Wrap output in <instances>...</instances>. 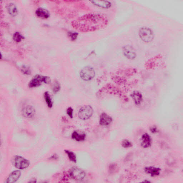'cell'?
<instances>
[{
  "label": "cell",
  "instance_id": "cell-20",
  "mask_svg": "<svg viewBox=\"0 0 183 183\" xmlns=\"http://www.w3.org/2000/svg\"><path fill=\"white\" fill-rule=\"evenodd\" d=\"M66 153L67 154L70 160L74 163L77 162V158L76 155L74 152L70 151L65 150Z\"/></svg>",
  "mask_w": 183,
  "mask_h": 183
},
{
  "label": "cell",
  "instance_id": "cell-11",
  "mask_svg": "<svg viewBox=\"0 0 183 183\" xmlns=\"http://www.w3.org/2000/svg\"><path fill=\"white\" fill-rule=\"evenodd\" d=\"M152 144V139L147 133H145L142 135L141 146L143 148H146L150 147Z\"/></svg>",
  "mask_w": 183,
  "mask_h": 183
},
{
  "label": "cell",
  "instance_id": "cell-10",
  "mask_svg": "<svg viewBox=\"0 0 183 183\" xmlns=\"http://www.w3.org/2000/svg\"><path fill=\"white\" fill-rule=\"evenodd\" d=\"M161 170L160 168L153 166H147L144 168V171L145 173L149 174L151 177H155L159 175Z\"/></svg>",
  "mask_w": 183,
  "mask_h": 183
},
{
  "label": "cell",
  "instance_id": "cell-24",
  "mask_svg": "<svg viewBox=\"0 0 183 183\" xmlns=\"http://www.w3.org/2000/svg\"><path fill=\"white\" fill-rule=\"evenodd\" d=\"M68 35L72 40H74L77 38L78 34L76 33H74V32H70Z\"/></svg>",
  "mask_w": 183,
  "mask_h": 183
},
{
  "label": "cell",
  "instance_id": "cell-19",
  "mask_svg": "<svg viewBox=\"0 0 183 183\" xmlns=\"http://www.w3.org/2000/svg\"><path fill=\"white\" fill-rule=\"evenodd\" d=\"M45 101L49 108H51L53 106V103L50 94L48 92H45L44 95Z\"/></svg>",
  "mask_w": 183,
  "mask_h": 183
},
{
  "label": "cell",
  "instance_id": "cell-25",
  "mask_svg": "<svg viewBox=\"0 0 183 183\" xmlns=\"http://www.w3.org/2000/svg\"><path fill=\"white\" fill-rule=\"evenodd\" d=\"M73 109L71 107H69L67 110V113L71 118H72L73 117Z\"/></svg>",
  "mask_w": 183,
  "mask_h": 183
},
{
  "label": "cell",
  "instance_id": "cell-26",
  "mask_svg": "<svg viewBox=\"0 0 183 183\" xmlns=\"http://www.w3.org/2000/svg\"><path fill=\"white\" fill-rule=\"evenodd\" d=\"M22 71L25 74H30V71L29 68L24 67L22 68Z\"/></svg>",
  "mask_w": 183,
  "mask_h": 183
},
{
  "label": "cell",
  "instance_id": "cell-7",
  "mask_svg": "<svg viewBox=\"0 0 183 183\" xmlns=\"http://www.w3.org/2000/svg\"><path fill=\"white\" fill-rule=\"evenodd\" d=\"M70 175L73 179L78 181L82 180L85 176V172L77 167L73 168L70 172Z\"/></svg>",
  "mask_w": 183,
  "mask_h": 183
},
{
  "label": "cell",
  "instance_id": "cell-18",
  "mask_svg": "<svg viewBox=\"0 0 183 183\" xmlns=\"http://www.w3.org/2000/svg\"><path fill=\"white\" fill-rule=\"evenodd\" d=\"M7 10L9 13L12 16H15L18 14V10L13 4H10L8 6Z\"/></svg>",
  "mask_w": 183,
  "mask_h": 183
},
{
  "label": "cell",
  "instance_id": "cell-6",
  "mask_svg": "<svg viewBox=\"0 0 183 183\" xmlns=\"http://www.w3.org/2000/svg\"><path fill=\"white\" fill-rule=\"evenodd\" d=\"M95 74L93 69L91 67L87 66L81 71L80 76L83 80L88 81L93 78L94 77Z\"/></svg>",
  "mask_w": 183,
  "mask_h": 183
},
{
  "label": "cell",
  "instance_id": "cell-23",
  "mask_svg": "<svg viewBox=\"0 0 183 183\" xmlns=\"http://www.w3.org/2000/svg\"><path fill=\"white\" fill-rule=\"evenodd\" d=\"M60 89L59 84L56 82L53 86V91L54 92H57L59 91Z\"/></svg>",
  "mask_w": 183,
  "mask_h": 183
},
{
  "label": "cell",
  "instance_id": "cell-16",
  "mask_svg": "<svg viewBox=\"0 0 183 183\" xmlns=\"http://www.w3.org/2000/svg\"><path fill=\"white\" fill-rule=\"evenodd\" d=\"M94 5L102 8H108L110 7L111 4L109 1H92Z\"/></svg>",
  "mask_w": 183,
  "mask_h": 183
},
{
  "label": "cell",
  "instance_id": "cell-14",
  "mask_svg": "<svg viewBox=\"0 0 183 183\" xmlns=\"http://www.w3.org/2000/svg\"><path fill=\"white\" fill-rule=\"evenodd\" d=\"M36 14L39 18L42 19H47L50 16L48 11L42 8H39L36 10Z\"/></svg>",
  "mask_w": 183,
  "mask_h": 183
},
{
  "label": "cell",
  "instance_id": "cell-5",
  "mask_svg": "<svg viewBox=\"0 0 183 183\" xmlns=\"http://www.w3.org/2000/svg\"><path fill=\"white\" fill-rule=\"evenodd\" d=\"M14 166L16 168L22 170L27 169L30 165V162L27 159L23 157L16 156L13 160Z\"/></svg>",
  "mask_w": 183,
  "mask_h": 183
},
{
  "label": "cell",
  "instance_id": "cell-17",
  "mask_svg": "<svg viewBox=\"0 0 183 183\" xmlns=\"http://www.w3.org/2000/svg\"><path fill=\"white\" fill-rule=\"evenodd\" d=\"M72 138L77 141H82L85 139L86 135L85 133H79L76 131L73 133Z\"/></svg>",
  "mask_w": 183,
  "mask_h": 183
},
{
  "label": "cell",
  "instance_id": "cell-9",
  "mask_svg": "<svg viewBox=\"0 0 183 183\" xmlns=\"http://www.w3.org/2000/svg\"><path fill=\"white\" fill-rule=\"evenodd\" d=\"M123 51L124 55L129 59H133L136 57V53L132 46H126L124 47Z\"/></svg>",
  "mask_w": 183,
  "mask_h": 183
},
{
  "label": "cell",
  "instance_id": "cell-8",
  "mask_svg": "<svg viewBox=\"0 0 183 183\" xmlns=\"http://www.w3.org/2000/svg\"><path fill=\"white\" fill-rule=\"evenodd\" d=\"M35 112V109L31 105H25L22 109V115L25 118H29L33 117Z\"/></svg>",
  "mask_w": 183,
  "mask_h": 183
},
{
  "label": "cell",
  "instance_id": "cell-1",
  "mask_svg": "<svg viewBox=\"0 0 183 183\" xmlns=\"http://www.w3.org/2000/svg\"><path fill=\"white\" fill-rule=\"evenodd\" d=\"M80 21V22L76 23V25L81 24V25L77 26L80 27V29L82 28L86 25V26L85 28V30H92L97 29L100 26H102L105 22V20L102 16L97 15H89V16L83 17Z\"/></svg>",
  "mask_w": 183,
  "mask_h": 183
},
{
  "label": "cell",
  "instance_id": "cell-2",
  "mask_svg": "<svg viewBox=\"0 0 183 183\" xmlns=\"http://www.w3.org/2000/svg\"><path fill=\"white\" fill-rule=\"evenodd\" d=\"M140 38L144 42L150 43L153 40L154 34L152 30L148 27H143L139 31Z\"/></svg>",
  "mask_w": 183,
  "mask_h": 183
},
{
  "label": "cell",
  "instance_id": "cell-27",
  "mask_svg": "<svg viewBox=\"0 0 183 183\" xmlns=\"http://www.w3.org/2000/svg\"><path fill=\"white\" fill-rule=\"evenodd\" d=\"M151 132L153 133H155L158 132V129L156 127L153 126L150 128Z\"/></svg>",
  "mask_w": 183,
  "mask_h": 183
},
{
  "label": "cell",
  "instance_id": "cell-3",
  "mask_svg": "<svg viewBox=\"0 0 183 183\" xmlns=\"http://www.w3.org/2000/svg\"><path fill=\"white\" fill-rule=\"evenodd\" d=\"M50 82L51 79L49 77L37 75L30 82L29 86L30 88L40 86L43 82L49 83Z\"/></svg>",
  "mask_w": 183,
  "mask_h": 183
},
{
  "label": "cell",
  "instance_id": "cell-13",
  "mask_svg": "<svg viewBox=\"0 0 183 183\" xmlns=\"http://www.w3.org/2000/svg\"><path fill=\"white\" fill-rule=\"evenodd\" d=\"M21 176V172L20 171L16 170L13 171L9 176L6 182L13 183L16 182L20 178Z\"/></svg>",
  "mask_w": 183,
  "mask_h": 183
},
{
  "label": "cell",
  "instance_id": "cell-21",
  "mask_svg": "<svg viewBox=\"0 0 183 183\" xmlns=\"http://www.w3.org/2000/svg\"><path fill=\"white\" fill-rule=\"evenodd\" d=\"M13 38L15 41L19 42H20L21 40L24 39V37L19 32H17L14 34Z\"/></svg>",
  "mask_w": 183,
  "mask_h": 183
},
{
  "label": "cell",
  "instance_id": "cell-4",
  "mask_svg": "<svg viewBox=\"0 0 183 183\" xmlns=\"http://www.w3.org/2000/svg\"><path fill=\"white\" fill-rule=\"evenodd\" d=\"M93 113V109L90 105H85L79 110L78 116L80 119L86 120L91 117Z\"/></svg>",
  "mask_w": 183,
  "mask_h": 183
},
{
  "label": "cell",
  "instance_id": "cell-22",
  "mask_svg": "<svg viewBox=\"0 0 183 183\" xmlns=\"http://www.w3.org/2000/svg\"><path fill=\"white\" fill-rule=\"evenodd\" d=\"M122 146L124 148H128L132 147V144L128 140L125 139L122 141Z\"/></svg>",
  "mask_w": 183,
  "mask_h": 183
},
{
  "label": "cell",
  "instance_id": "cell-12",
  "mask_svg": "<svg viewBox=\"0 0 183 183\" xmlns=\"http://www.w3.org/2000/svg\"><path fill=\"white\" fill-rule=\"evenodd\" d=\"M112 121V119L107 114L103 113L100 117V124L101 125L107 126L109 125Z\"/></svg>",
  "mask_w": 183,
  "mask_h": 183
},
{
  "label": "cell",
  "instance_id": "cell-15",
  "mask_svg": "<svg viewBox=\"0 0 183 183\" xmlns=\"http://www.w3.org/2000/svg\"><path fill=\"white\" fill-rule=\"evenodd\" d=\"M131 97L135 104L139 105L141 104L143 101V97L140 93L138 91H134L131 94Z\"/></svg>",
  "mask_w": 183,
  "mask_h": 183
}]
</instances>
